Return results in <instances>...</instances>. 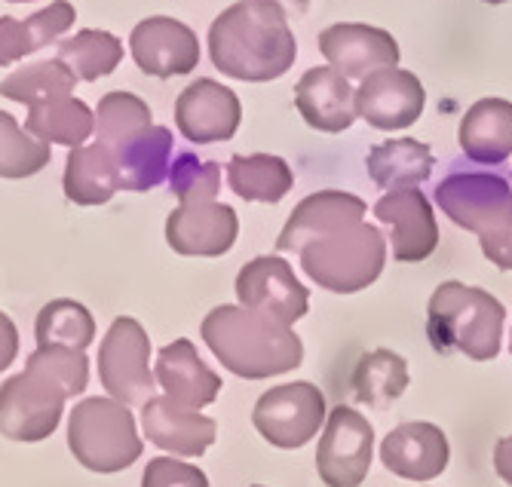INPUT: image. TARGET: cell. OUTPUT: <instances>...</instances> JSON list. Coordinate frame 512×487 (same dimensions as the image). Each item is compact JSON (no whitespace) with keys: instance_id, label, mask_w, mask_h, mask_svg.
<instances>
[{"instance_id":"6da1fadb","label":"cell","mask_w":512,"mask_h":487,"mask_svg":"<svg viewBox=\"0 0 512 487\" xmlns=\"http://www.w3.org/2000/svg\"><path fill=\"white\" fill-rule=\"evenodd\" d=\"M89 380V359L68 347H37L25 371L0 386V435L10 442H43L62 420L65 402Z\"/></svg>"},{"instance_id":"7a4b0ae2","label":"cell","mask_w":512,"mask_h":487,"mask_svg":"<svg viewBox=\"0 0 512 487\" xmlns=\"http://www.w3.org/2000/svg\"><path fill=\"white\" fill-rule=\"evenodd\" d=\"M212 65L243 83H270L283 77L298 59L292 22L279 7L261 0H240L227 7L209 28Z\"/></svg>"},{"instance_id":"3957f363","label":"cell","mask_w":512,"mask_h":487,"mask_svg":"<svg viewBox=\"0 0 512 487\" xmlns=\"http://www.w3.org/2000/svg\"><path fill=\"white\" fill-rule=\"evenodd\" d=\"M200 334L218 362L230 374L246 380L289 374L304 362V344L292 325H283L243 304H221L209 310Z\"/></svg>"},{"instance_id":"277c9868","label":"cell","mask_w":512,"mask_h":487,"mask_svg":"<svg viewBox=\"0 0 512 487\" xmlns=\"http://www.w3.org/2000/svg\"><path fill=\"white\" fill-rule=\"evenodd\" d=\"M506 310L485 288L442 282L427 307V334L436 353H463L473 362L500 356Z\"/></svg>"},{"instance_id":"5b68a950","label":"cell","mask_w":512,"mask_h":487,"mask_svg":"<svg viewBox=\"0 0 512 487\" xmlns=\"http://www.w3.org/2000/svg\"><path fill=\"white\" fill-rule=\"evenodd\" d=\"M304 273L325 291L356 295L368 288L387 264V239L365 221L319 236L298 252Z\"/></svg>"},{"instance_id":"8992f818","label":"cell","mask_w":512,"mask_h":487,"mask_svg":"<svg viewBox=\"0 0 512 487\" xmlns=\"http://www.w3.org/2000/svg\"><path fill=\"white\" fill-rule=\"evenodd\" d=\"M68 448L80 466L114 475L129 469L145 451L132 411L117 399H83L68 420Z\"/></svg>"},{"instance_id":"52a82bcc","label":"cell","mask_w":512,"mask_h":487,"mask_svg":"<svg viewBox=\"0 0 512 487\" xmlns=\"http://www.w3.org/2000/svg\"><path fill=\"white\" fill-rule=\"evenodd\" d=\"M151 340L142 322L120 316L111 322L99 347V377L108 396L123 405H145L154 399V371H151Z\"/></svg>"},{"instance_id":"ba28073f","label":"cell","mask_w":512,"mask_h":487,"mask_svg":"<svg viewBox=\"0 0 512 487\" xmlns=\"http://www.w3.org/2000/svg\"><path fill=\"white\" fill-rule=\"evenodd\" d=\"M433 197L457 227L479 236L512 221V187L497 172L454 169L436 184Z\"/></svg>"},{"instance_id":"9c48e42d","label":"cell","mask_w":512,"mask_h":487,"mask_svg":"<svg viewBox=\"0 0 512 487\" xmlns=\"http://www.w3.org/2000/svg\"><path fill=\"white\" fill-rule=\"evenodd\" d=\"M325 396L319 393V386L301 380V383H279L270 386L267 393L258 399L252 411V423L261 432L264 442L283 451L304 448L313 442V435L325 423Z\"/></svg>"},{"instance_id":"30bf717a","label":"cell","mask_w":512,"mask_h":487,"mask_svg":"<svg viewBox=\"0 0 512 487\" xmlns=\"http://www.w3.org/2000/svg\"><path fill=\"white\" fill-rule=\"evenodd\" d=\"M375 457V429L353 408H335L325 420L316 451V472L329 487H359Z\"/></svg>"},{"instance_id":"8fae6325","label":"cell","mask_w":512,"mask_h":487,"mask_svg":"<svg viewBox=\"0 0 512 487\" xmlns=\"http://www.w3.org/2000/svg\"><path fill=\"white\" fill-rule=\"evenodd\" d=\"M237 298L243 307L283 325H295L310 307V291L279 255H261L237 273Z\"/></svg>"},{"instance_id":"7c38bea8","label":"cell","mask_w":512,"mask_h":487,"mask_svg":"<svg viewBox=\"0 0 512 487\" xmlns=\"http://www.w3.org/2000/svg\"><path fill=\"white\" fill-rule=\"evenodd\" d=\"M129 53L148 77H188L200 65V40L172 16H148L129 34Z\"/></svg>"},{"instance_id":"4fadbf2b","label":"cell","mask_w":512,"mask_h":487,"mask_svg":"<svg viewBox=\"0 0 512 487\" xmlns=\"http://www.w3.org/2000/svg\"><path fill=\"white\" fill-rule=\"evenodd\" d=\"M243 123L240 95L218 80H194L175 102V129L194 144L230 141Z\"/></svg>"},{"instance_id":"5bb4252c","label":"cell","mask_w":512,"mask_h":487,"mask_svg":"<svg viewBox=\"0 0 512 487\" xmlns=\"http://www.w3.org/2000/svg\"><path fill=\"white\" fill-rule=\"evenodd\" d=\"M427 92L424 83L411 71L402 68H381L362 77L356 89V114L375 129L393 132L408 129L424 114Z\"/></svg>"},{"instance_id":"9a60e30c","label":"cell","mask_w":512,"mask_h":487,"mask_svg":"<svg viewBox=\"0 0 512 487\" xmlns=\"http://www.w3.org/2000/svg\"><path fill=\"white\" fill-rule=\"evenodd\" d=\"M375 218L390 227L393 258L402 264L427 261L439 249V224L421 187L387 190L375 203Z\"/></svg>"},{"instance_id":"2e32d148","label":"cell","mask_w":512,"mask_h":487,"mask_svg":"<svg viewBox=\"0 0 512 487\" xmlns=\"http://www.w3.org/2000/svg\"><path fill=\"white\" fill-rule=\"evenodd\" d=\"M240 236L237 212L212 203H181L166 218V242L181 258H221L234 249Z\"/></svg>"},{"instance_id":"e0dca14e","label":"cell","mask_w":512,"mask_h":487,"mask_svg":"<svg viewBox=\"0 0 512 487\" xmlns=\"http://www.w3.org/2000/svg\"><path fill=\"white\" fill-rule=\"evenodd\" d=\"M319 53L325 56L338 74L350 77H368L381 68L399 65V43L390 31L359 22H338L332 28L319 31Z\"/></svg>"},{"instance_id":"ac0fdd59","label":"cell","mask_w":512,"mask_h":487,"mask_svg":"<svg viewBox=\"0 0 512 487\" xmlns=\"http://www.w3.org/2000/svg\"><path fill=\"white\" fill-rule=\"evenodd\" d=\"M368 206L356 197V193L344 190H319L304 197L295 212L289 215L283 233L276 239V252H301L307 242L329 236L341 227H353L365 221Z\"/></svg>"},{"instance_id":"d6986e66","label":"cell","mask_w":512,"mask_h":487,"mask_svg":"<svg viewBox=\"0 0 512 487\" xmlns=\"http://www.w3.org/2000/svg\"><path fill=\"white\" fill-rule=\"evenodd\" d=\"M451 460L448 438L436 423H402L381 442V463L405 481H433Z\"/></svg>"},{"instance_id":"ffe728a7","label":"cell","mask_w":512,"mask_h":487,"mask_svg":"<svg viewBox=\"0 0 512 487\" xmlns=\"http://www.w3.org/2000/svg\"><path fill=\"white\" fill-rule=\"evenodd\" d=\"M154 380H157V386H163L169 402L188 408V411H200V408L212 405L224 386L221 377L200 359L197 347L188 337H178L160 350Z\"/></svg>"},{"instance_id":"44dd1931","label":"cell","mask_w":512,"mask_h":487,"mask_svg":"<svg viewBox=\"0 0 512 487\" xmlns=\"http://www.w3.org/2000/svg\"><path fill=\"white\" fill-rule=\"evenodd\" d=\"M295 105L304 123L316 132H347L356 123V89L332 65L310 68L295 86Z\"/></svg>"},{"instance_id":"7402d4cb","label":"cell","mask_w":512,"mask_h":487,"mask_svg":"<svg viewBox=\"0 0 512 487\" xmlns=\"http://www.w3.org/2000/svg\"><path fill=\"white\" fill-rule=\"evenodd\" d=\"M142 426L148 442L172 457H203L218 435V423L212 417L181 408L166 396H154L142 405Z\"/></svg>"},{"instance_id":"603a6c76","label":"cell","mask_w":512,"mask_h":487,"mask_svg":"<svg viewBox=\"0 0 512 487\" xmlns=\"http://www.w3.org/2000/svg\"><path fill=\"white\" fill-rule=\"evenodd\" d=\"M108 151L114 154V163H117L120 190L145 193V190H154L166 181L169 166H172L175 141H172V129L151 126V129L126 138L123 144L108 148Z\"/></svg>"},{"instance_id":"cb8c5ba5","label":"cell","mask_w":512,"mask_h":487,"mask_svg":"<svg viewBox=\"0 0 512 487\" xmlns=\"http://www.w3.org/2000/svg\"><path fill=\"white\" fill-rule=\"evenodd\" d=\"M457 141L476 163L497 166L512 157V102L482 99L460 120Z\"/></svg>"},{"instance_id":"d4e9b609","label":"cell","mask_w":512,"mask_h":487,"mask_svg":"<svg viewBox=\"0 0 512 487\" xmlns=\"http://www.w3.org/2000/svg\"><path fill=\"white\" fill-rule=\"evenodd\" d=\"M77 10L68 0H53L50 7L31 13L28 19L0 16V68H7L25 56L40 53L43 46L56 43L68 28H74Z\"/></svg>"},{"instance_id":"484cf974","label":"cell","mask_w":512,"mask_h":487,"mask_svg":"<svg viewBox=\"0 0 512 487\" xmlns=\"http://www.w3.org/2000/svg\"><path fill=\"white\" fill-rule=\"evenodd\" d=\"M96 129V111L77 95H46L28 105L25 132L43 144H62V148H80Z\"/></svg>"},{"instance_id":"4316f807","label":"cell","mask_w":512,"mask_h":487,"mask_svg":"<svg viewBox=\"0 0 512 487\" xmlns=\"http://www.w3.org/2000/svg\"><path fill=\"white\" fill-rule=\"evenodd\" d=\"M62 187H65V197L74 206H105V203H111V197L120 190L114 154L99 141L80 144V148H74L68 154Z\"/></svg>"},{"instance_id":"83f0119b","label":"cell","mask_w":512,"mask_h":487,"mask_svg":"<svg viewBox=\"0 0 512 487\" xmlns=\"http://www.w3.org/2000/svg\"><path fill=\"white\" fill-rule=\"evenodd\" d=\"M433 151L430 144L417 138H393L365 157V169L378 187L384 190H408L421 187L433 175Z\"/></svg>"},{"instance_id":"f1b7e54d","label":"cell","mask_w":512,"mask_h":487,"mask_svg":"<svg viewBox=\"0 0 512 487\" xmlns=\"http://www.w3.org/2000/svg\"><path fill=\"white\" fill-rule=\"evenodd\" d=\"M227 184L246 203H279L292 190L295 175L283 157L237 154L227 163Z\"/></svg>"},{"instance_id":"f546056e","label":"cell","mask_w":512,"mask_h":487,"mask_svg":"<svg viewBox=\"0 0 512 487\" xmlns=\"http://www.w3.org/2000/svg\"><path fill=\"white\" fill-rule=\"evenodd\" d=\"M56 59H62L80 83H92L117 71L123 62V43L111 31L86 28L56 46Z\"/></svg>"},{"instance_id":"4dcf8cb0","label":"cell","mask_w":512,"mask_h":487,"mask_svg":"<svg viewBox=\"0 0 512 487\" xmlns=\"http://www.w3.org/2000/svg\"><path fill=\"white\" fill-rule=\"evenodd\" d=\"M408 389V365L393 350H371L353 368V396L362 405L384 408Z\"/></svg>"},{"instance_id":"1f68e13d","label":"cell","mask_w":512,"mask_h":487,"mask_svg":"<svg viewBox=\"0 0 512 487\" xmlns=\"http://www.w3.org/2000/svg\"><path fill=\"white\" fill-rule=\"evenodd\" d=\"M34 337L37 347H68L83 353L96 340V319H92V313L83 304L59 298L37 313Z\"/></svg>"},{"instance_id":"d6a6232c","label":"cell","mask_w":512,"mask_h":487,"mask_svg":"<svg viewBox=\"0 0 512 487\" xmlns=\"http://www.w3.org/2000/svg\"><path fill=\"white\" fill-rule=\"evenodd\" d=\"M77 83V74L62 59H40L0 80V99L31 105L46 95H71Z\"/></svg>"},{"instance_id":"836d02e7","label":"cell","mask_w":512,"mask_h":487,"mask_svg":"<svg viewBox=\"0 0 512 487\" xmlns=\"http://www.w3.org/2000/svg\"><path fill=\"white\" fill-rule=\"evenodd\" d=\"M53 160L50 144L28 135L10 111H0V178L22 181L43 172Z\"/></svg>"},{"instance_id":"e575fe53","label":"cell","mask_w":512,"mask_h":487,"mask_svg":"<svg viewBox=\"0 0 512 487\" xmlns=\"http://www.w3.org/2000/svg\"><path fill=\"white\" fill-rule=\"evenodd\" d=\"M154 126V114L145 99H138L132 92H108L99 99L96 108V132L99 144L105 148H117L126 138L145 132Z\"/></svg>"},{"instance_id":"d590c367","label":"cell","mask_w":512,"mask_h":487,"mask_svg":"<svg viewBox=\"0 0 512 487\" xmlns=\"http://www.w3.org/2000/svg\"><path fill=\"white\" fill-rule=\"evenodd\" d=\"M166 181L178 203H212L221 190V166L212 160H200L197 154H178L169 166Z\"/></svg>"},{"instance_id":"8d00e7d4","label":"cell","mask_w":512,"mask_h":487,"mask_svg":"<svg viewBox=\"0 0 512 487\" xmlns=\"http://www.w3.org/2000/svg\"><path fill=\"white\" fill-rule=\"evenodd\" d=\"M142 487H209V478L194 463L154 457L142 475Z\"/></svg>"},{"instance_id":"74e56055","label":"cell","mask_w":512,"mask_h":487,"mask_svg":"<svg viewBox=\"0 0 512 487\" xmlns=\"http://www.w3.org/2000/svg\"><path fill=\"white\" fill-rule=\"evenodd\" d=\"M479 246H482V255L497 267V270H506L512 273V221L491 230V233H482L479 236Z\"/></svg>"},{"instance_id":"f35d334b","label":"cell","mask_w":512,"mask_h":487,"mask_svg":"<svg viewBox=\"0 0 512 487\" xmlns=\"http://www.w3.org/2000/svg\"><path fill=\"white\" fill-rule=\"evenodd\" d=\"M19 356V331L7 313H0V371H7Z\"/></svg>"},{"instance_id":"ab89813d","label":"cell","mask_w":512,"mask_h":487,"mask_svg":"<svg viewBox=\"0 0 512 487\" xmlns=\"http://www.w3.org/2000/svg\"><path fill=\"white\" fill-rule=\"evenodd\" d=\"M494 472L512 487V435L500 438L494 448Z\"/></svg>"},{"instance_id":"60d3db41","label":"cell","mask_w":512,"mask_h":487,"mask_svg":"<svg viewBox=\"0 0 512 487\" xmlns=\"http://www.w3.org/2000/svg\"><path fill=\"white\" fill-rule=\"evenodd\" d=\"M261 4L279 7V10L286 13V19H289V22L304 19V16H307V10H310V0H261Z\"/></svg>"},{"instance_id":"b9f144b4","label":"cell","mask_w":512,"mask_h":487,"mask_svg":"<svg viewBox=\"0 0 512 487\" xmlns=\"http://www.w3.org/2000/svg\"><path fill=\"white\" fill-rule=\"evenodd\" d=\"M7 4H37V0H7Z\"/></svg>"},{"instance_id":"7bdbcfd3","label":"cell","mask_w":512,"mask_h":487,"mask_svg":"<svg viewBox=\"0 0 512 487\" xmlns=\"http://www.w3.org/2000/svg\"><path fill=\"white\" fill-rule=\"evenodd\" d=\"M485 4H491V7H497V4H506V0H485Z\"/></svg>"},{"instance_id":"ee69618b","label":"cell","mask_w":512,"mask_h":487,"mask_svg":"<svg viewBox=\"0 0 512 487\" xmlns=\"http://www.w3.org/2000/svg\"><path fill=\"white\" fill-rule=\"evenodd\" d=\"M509 353H512V340H509Z\"/></svg>"},{"instance_id":"f6af8a7d","label":"cell","mask_w":512,"mask_h":487,"mask_svg":"<svg viewBox=\"0 0 512 487\" xmlns=\"http://www.w3.org/2000/svg\"><path fill=\"white\" fill-rule=\"evenodd\" d=\"M252 487H261V484H252Z\"/></svg>"}]
</instances>
